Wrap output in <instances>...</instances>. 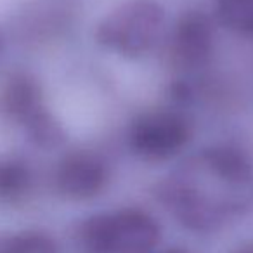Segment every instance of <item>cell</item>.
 I'll list each match as a JSON object with an SVG mask.
<instances>
[{"instance_id": "11", "label": "cell", "mask_w": 253, "mask_h": 253, "mask_svg": "<svg viewBox=\"0 0 253 253\" xmlns=\"http://www.w3.org/2000/svg\"><path fill=\"white\" fill-rule=\"evenodd\" d=\"M5 52H7V40H5L4 32L0 30V64L4 63V59H5Z\"/></svg>"}, {"instance_id": "3", "label": "cell", "mask_w": 253, "mask_h": 253, "mask_svg": "<svg viewBox=\"0 0 253 253\" xmlns=\"http://www.w3.org/2000/svg\"><path fill=\"white\" fill-rule=\"evenodd\" d=\"M189 120L172 109L141 113L128 126L126 142L135 156L146 162H165L179 155L191 141Z\"/></svg>"}, {"instance_id": "13", "label": "cell", "mask_w": 253, "mask_h": 253, "mask_svg": "<svg viewBox=\"0 0 253 253\" xmlns=\"http://www.w3.org/2000/svg\"><path fill=\"white\" fill-rule=\"evenodd\" d=\"M160 253H187L180 248H172V250H165V252H160Z\"/></svg>"}, {"instance_id": "9", "label": "cell", "mask_w": 253, "mask_h": 253, "mask_svg": "<svg viewBox=\"0 0 253 253\" xmlns=\"http://www.w3.org/2000/svg\"><path fill=\"white\" fill-rule=\"evenodd\" d=\"M0 253H57V245L43 231L0 232Z\"/></svg>"}, {"instance_id": "7", "label": "cell", "mask_w": 253, "mask_h": 253, "mask_svg": "<svg viewBox=\"0 0 253 253\" xmlns=\"http://www.w3.org/2000/svg\"><path fill=\"white\" fill-rule=\"evenodd\" d=\"M33 172L18 156H0V203H18L30 193Z\"/></svg>"}, {"instance_id": "4", "label": "cell", "mask_w": 253, "mask_h": 253, "mask_svg": "<svg viewBox=\"0 0 253 253\" xmlns=\"http://www.w3.org/2000/svg\"><path fill=\"white\" fill-rule=\"evenodd\" d=\"M109 165L92 151H75L63 156L54 170V186L68 200H90L109 184Z\"/></svg>"}, {"instance_id": "2", "label": "cell", "mask_w": 253, "mask_h": 253, "mask_svg": "<svg viewBox=\"0 0 253 253\" xmlns=\"http://www.w3.org/2000/svg\"><path fill=\"white\" fill-rule=\"evenodd\" d=\"M167 12L156 0H126L95 28L102 49L126 59L151 52L165 32Z\"/></svg>"}, {"instance_id": "10", "label": "cell", "mask_w": 253, "mask_h": 253, "mask_svg": "<svg viewBox=\"0 0 253 253\" xmlns=\"http://www.w3.org/2000/svg\"><path fill=\"white\" fill-rule=\"evenodd\" d=\"M217 18L231 32L253 35V0H217Z\"/></svg>"}, {"instance_id": "5", "label": "cell", "mask_w": 253, "mask_h": 253, "mask_svg": "<svg viewBox=\"0 0 253 253\" xmlns=\"http://www.w3.org/2000/svg\"><path fill=\"white\" fill-rule=\"evenodd\" d=\"M173 52L182 64L201 66L213 50L215 30L203 11H187L173 30Z\"/></svg>"}, {"instance_id": "8", "label": "cell", "mask_w": 253, "mask_h": 253, "mask_svg": "<svg viewBox=\"0 0 253 253\" xmlns=\"http://www.w3.org/2000/svg\"><path fill=\"white\" fill-rule=\"evenodd\" d=\"M23 130L33 146L45 151L61 148L66 141V132L63 125L47 108L40 109L33 118H30L23 125Z\"/></svg>"}, {"instance_id": "12", "label": "cell", "mask_w": 253, "mask_h": 253, "mask_svg": "<svg viewBox=\"0 0 253 253\" xmlns=\"http://www.w3.org/2000/svg\"><path fill=\"white\" fill-rule=\"evenodd\" d=\"M236 253H253V245H250V246H243V248H239Z\"/></svg>"}, {"instance_id": "6", "label": "cell", "mask_w": 253, "mask_h": 253, "mask_svg": "<svg viewBox=\"0 0 253 253\" xmlns=\"http://www.w3.org/2000/svg\"><path fill=\"white\" fill-rule=\"evenodd\" d=\"M45 108L39 82L26 73H14L0 84V113L18 125Z\"/></svg>"}, {"instance_id": "1", "label": "cell", "mask_w": 253, "mask_h": 253, "mask_svg": "<svg viewBox=\"0 0 253 253\" xmlns=\"http://www.w3.org/2000/svg\"><path fill=\"white\" fill-rule=\"evenodd\" d=\"M77 239L84 253H151L160 241V224L144 210L122 208L85 218Z\"/></svg>"}]
</instances>
